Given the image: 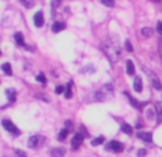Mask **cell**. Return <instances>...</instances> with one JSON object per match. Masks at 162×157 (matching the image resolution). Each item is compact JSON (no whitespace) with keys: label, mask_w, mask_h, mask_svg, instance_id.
<instances>
[{"label":"cell","mask_w":162,"mask_h":157,"mask_svg":"<svg viewBox=\"0 0 162 157\" xmlns=\"http://www.w3.org/2000/svg\"><path fill=\"white\" fill-rule=\"evenodd\" d=\"M101 49H103V51L110 57V60H111L113 63L117 61V59L120 57V54H121L120 43H118V40H117L115 37H113V36L108 37V39L101 44Z\"/></svg>","instance_id":"obj_1"},{"label":"cell","mask_w":162,"mask_h":157,"mask_svg":"<svg viewBox=\"0 0 162 157\" xmlns=\"http://www.w3.org/2000/svg\"><path fill=\"white\" fill-rule=\"evenodd\" d=\"M1 126H3L7 132H10L11 134H14V136H19V134H20V130L16 127V124L13 123V122H10V120H7V119H4V120L1 122Z\"/></svg>","instance_id":"obj_2"},{"label":"cell","mask_w":162,"mask_h":157,"mask_svg":"<svg viewBox=\"0 0 162 157\" xmlns=\"http://www.w3.org/2000/svg\"><path fill=\"white\" fill-rule=\"evenodd\" d=\"M107 150H110V151H114V153H121L122 150H124V144L122 143H120V141H110L108 144L105 146Z\"/></svg>","instance_id":"obj_3"},{"label":"cell","mask_w":162,"mask_h":157,"mask_svg":"<svg viewBox=\"0 0 162 157\" xmlns=\"http://www.w3.org/2000/svg\"><path fill=\"white\" fill-rule=\"evenodd\" d=\"M41 143H43V137L40 136H32L29 141H27V146L30 147V149H36V147H39Z\"/></svg>","instance_id":"obj_4"},{"label":"cell","mask_w":162,"mask_h":157,"mask_svg":"<svg viewBox=\"0 0 162 157\" xmlns=\"http://www.w3.org/2000/svg\"><path fill=\"white\" fill-rule=\"evenodd\" d=\"M82 140H84V137H82V134L81 133H77V134H74L73 140H71V147H73V150H77L78 147L81 146V143H82Z\"/></svg>","instance_id":"obj_5"},{"label":"cell","mask_w":162,"mask_h":157,"mask_svg":"<svg viewBox=\"0 0 162 157\" xmlns=\"http://www.w3.org/2000/svg\"><path fill=\"white\" fill-rule=\"evenodd\" d=\"M14 39H16V43L19 44V46H22V47H24V49L30 50V51H33V47H30V46H27L24 43V36L22 33H16L14 34Z\"/></svg>","instance_id":"obj_6"},{"label":"cell","mask_w":162,"mask_h":157,"mask_svg":"<svg viewBox=\"0 0 162 157\" xmlns=\"http://www.w3.org/2000/svg\"><path fill=\"white\" fill-rule=\"evenodd\" d=\"M34 25L37 26V27H41V26L44 25V16H43V12H37V13L34 14Z\"/></svg>","instance_id":"obj_7"},{"label":"cell","mask_w":162,"mask_h":157,"mask_svg":"<svg viewBox=\"0 0 162 157\" xmlns=\"http://www.w3.org/2000/svg\"><path fill=\"white\" fill-rule=\"evenodd\" d=\"M124 93H125V96L130 99V101L132 103V106H134L135 109H142V107H144V104H145V103H139V101H138V100H135L132 96H130V93H128V91H124Z\"/></svg>","instance_id":"obj_8"},{"label":"cell","mask_w":162,"mask_h":157,"mask_svg":"<svg viewBox=\"0 0 162 157\" xmlns=\"http://www.w3.org/2000/svg\"><path fill=\"white\" fill-rule=\"evenodd\" d=\"M138 139L146 141V143H151V141H152V134L148 132H139L138 133Z\"/></svg>","instance_id":"obj_9"},{"label":"cell","mask_w":162,"mask_h":157,"mask_svg":"<svg viewBox=\"0 0 162 157\" xmlns=\"http://www.w3.org/2000/svg\"><path fill=\"white\" fill-rule=\"evenodd\" d=\"M155 109H156V123H162V103H155Z\"/></svg>","instance_id":"obj_10"},{"label":"cell","mask_w":162,"mask_h":157,"mask_svg":"<svg viewBox=\"0 0 162 157\" xmlns=\"http://www.w3.org/2000/svg\"><path fill=\"white\" fill-rule=\"evenodd\" d=\"M65 29V23L63 22H54L53 26H51V30L54 32V33H58V32H61V30H64Z\"/></svg>","instance_id":"obj_11"},{"label":"cell","mask_w":162,"mask_h":157,"mask_svg":"<svg viewBox=\"0 0 162 157\" xmlns=\"http://www.w3.org/2000/svg\"><path fill=\"white\" fill-rule=\"evenodd\" d=\"M50 154L53 157H63L65 154V150L63 147H56V149H53L50 151Z\"/></svg>","instance_id":"obj_12"},{"label":"cell","mask_w":162,"mask_h":157,"mask_svg":"<svg viewBox=\"0 0 162 157\" xmlns=\"http://www.w3.org/2000/svg\"><path fill=\"white\" fill-rule=\"evenodd\" d=\"M1 70H3V73H4V75H7V76L13 75V70H11L10 63H3V64H1Z\"/></svg>","instance_id":"obj_13"},{"label":"cell","mask_w":162,"mask_h":157,"mask_svg":"<svg viewBox=\"0 0 162 157\" xmlns=\"http://www.w3.org/2000/svg\"><path fill=\"white\" fill-rule=\"evenodd\" d=\"M151 84L154 86L156 90H162V84H161V82H159V79H158V77L152 76V77H151Z\"/></svg>","instance_id":"obj_14"},{"label":"cell","mask_w":162,"mask_h":157,"mask_svg":"<svg viewBox=\"0 0 162 157\" xmlns=\"http://www.w3.org/2000/svg\"><path fill=\"white\" fill-rule=\"evenodd\" d=\"M127 73L130 76L135 75V67H134V63L131 60H127Z\"/></svg>","instance_id":"obj_15"},{"label":"cell","mask_w":162,"mask_h":157,"mask_svg":"<svg viewBox=\"0 0 162 157\" xmlns=\"http://www.w3.org/2000/svg\"><path fill=\"white\" fill-rule=\"evenodd\" d=\"M134 90L138 91V93H141V90H142V82H141L139 77H137L135 82H134Z\"/></svg>","instance_id":"obj_16"},{"label":"cell","mask_w":162,"mask_h":157,"mask_svg":"<svg viewBox=\"0 0 162 157\" xmlns=\"http://www.w3.org/2000/svg\"><path fill=\"white\" fill-rule=\"evenodd\" d=\"M6 94H7L9 100L13 103V101H16V90H13V89H9V90H6Z\"/></svg>","instance_id":"obj_17"},{"label":"cell","mask_w":162,"mask_h":157,"mask_svg":"<svg viewBox=\"0 0 162 157\" xmlns=\"http://www.w3.org/2000/svg\"><path fill=\"white\" fill-rule=\"evenodd\" d=\"M121 130L125 133V134H130V136L132 134V127H131L130 124H127V123H124L121 126Z\"/></svg>","instance_id":"obj_18"},{"label":"cell","mask_w":162,"mask_h":157,"mask_svg":"<svg viewBox=\"0 0 162 157\" xmlns=\"http://www.w3.org/2000/svg\"><path fill=\"white\" fill-rule=\"evenodd\" d=\"M71 84H73V83L70 82L68 83V84H67V89H65V99H71V96H73V91H71Z\"/></svg>","instance_id":"obj_19"},{"label":"cell","mask_w":162,"mask_h":157,"mask_svg":"<svg viewBox=\"0 0 162 157\" xmlns=\"http://www.w3.org/2000/svg\"><path fill=\"white\" fill-rule=\"evenodd\" d=\"M67 136H68V130H67V129H63L61 132L58 133V140H60V141L65 140V139H67Z\"/></svg>","instance_id":"obj_20"},{"label":"cell","mask_w":162,"mask_h":157,"mask_svg":"<svg viewBox=\"0 0 162 157\" xmlns=\"http://www.w3.org/2000/svg\"><path fill=\"white\" fill-rule=\"evenodd\" d=\"M141 34H142L144 37H149V36H152V29H149V27H144V29L141 30Z\"/></svg>","instance_id":"obj_21"},{"label":"cell","mask_w":162,"mask_h":157,"mask_svg":"<svg viewBox=\"0 0 162 157\" xmlns=\"http://www.w3.org/2000/svg\"><path fill=\"white\" fill-rule=\"evenodd\" d=\"M20 1H22V4L27 9H30L34 6V0H20Z\"/></svg>","instance_id":"obj_22"},{"label":"cell","mask_w":162,"mask_h":157,"mask_svg":"<svg viewBox=\"0 0 162 157\" xmlns=\"http://www.w3.org/2000/svg\"><path fill=\"white\" fill-rule=\"evenodd\" d=\"M101 143H104V137L103 136H100L97 139H94V140L91 141V146H100Z\"/></svg>","instance_id":"obj_23"},{"label":"cell","mask_w":162,"mask_h":157,"mask_svg":"<svg viewBox=\"0 0 162 157\" xmlns=\"http://www.w3.org/2000/svg\"><path fill=\"white\" fill-rule=\"evenodd\" d=\"M37 82L41 83V84H46V83H47V79H46L44 73H40V75H37Z\"/></svg>","instance_id":"obj_24"},{"label":"cell","mask_w":162,"mask_h":157,"mask_svg":"<svg viewBox=\"0 0 162 157\" xmlns=\"http://www.w3.org/2000/svg\"><path fill=\"white\" fill-rule=\"evenodd\" d=\"M103 4H105V6H108V7H114L115 0H103Z\"/></svg>","instance_id":"obj_25"},{"label":"cell","mask_w":162,"mask_h":157,"mask_svg":"<svg viewBox=\"0 0 162 157\" xmlns=\"http://www.w3.org/2000/svg\"><path fill=\"white\" fill-rule=\"evenodd\" d=\"M125 49L128 50V51H134V47H132V44L130 43V40L125 41Z\"/></svg>","instance_id":"obj_26"},{"label":"cell","mask_w":162,"mask_h":157,"mask_svg":"<svg viewBox=\"0 0 162 157\" xmlns=\"http://www.w3.org/2000/svg\"><path fill=\"white\" fill-rule=\"evenodd\" d=\"M14 153H16L17 157H27V154H26L24 151H22V150H14Z\"/></svg>","instance_id":"obj_27"},{"label":"cell","mask_w":162,"mask_h":157,"mask_svg":"<svg viewBox=\"0 0 162 157\" xmlns=\"http://www.w3.org/2000/svg\"><path fill=\"white\" fill-rule=\"evenodd\" d=\"M56 93H57V94L64 93V87H63V86H57V87H56Z\"/></svg>","instance_id":"obj_28"},{"label":"cell","mask_w":162,"mask_h":157,"mask_svg":"<svg viewBox=\"0 0 162 157\" xmlns=\"http://www.w3.org/2000/svg\"><path fill=\"white\" fill-rule=\"evenodd\" d=\"M138 156H139V157H144V156H146V150H145V149L138 150Z\"/></svg>","instance_id":"obj_29"},{"label":"cell","mask_w":162,"mask_h":157,"mask_svg":"<svg viewBox=\"0 0 162 157\" xmlns=\"http://www.w3.org/2000/svg\"><path fill=\"white\" fill-rule=\"evenodd\" d=\"M156 30H158V33L162 36V22H158V25H156Z\"/></svg>","instance_id":"obj_30"},{"label":"cell","mask_w":162,"mask_h":157,"mask_svg":"<svg viewBox=\"0 0 162 157\" xmlns=\"http://www.w3.org/2000/svg\"><path fill=\"white\" fill-rule=\"evenodd\" d=\"M71 127H73V123H71L70 120H67V122H65V129H67V130H70Z\"/></svg>","instance_id":"obj_31"},{"label":"cell","mask_w":162,"mask_h":157,"mask_svg":"<svg viewBox=\"0 0 162 157\" xmlns=\"http://www.w3.org/2000/svg\"><path fill=\"white\" fill-rule=\"evenodd\" d=\"M60 3H61V0H53V1H51V6H53V7H57Z\"/></svg>","instance_id":"obj_32"},{"label":"cell","mask_w":162,"mask_h":157,"mask_svg":"<svg viewBox=\"0 0 162 157\" xmlns=\"http://www.w3.org/2000/svg\"><path fill=\"white\" fill-rule=\"evenodd\" d=\"M152 114H154V111H152L151 109H148V110H146V117H148V119H151Z\"/></svg>","instance_id":"obj_33"},{"label":"cell","mask_w":162,"mask_h":157,"mask_svg":"<svg viewBox=\"0 0 162 157\" xmlns=\"http://www.w3.org/2000/svg\"><path fill=\"white\" fill-rule=\"evenodd\" d=\"M159 56H161V60H162V39L159 40Z\"/></svg>","instance_id":"obj_34"},{"label":"cell","mask_w":162,"mask_h":157,"mask_svg":"<svg viewBox=\"0 0 162 157\" xmlns=\"http://www.w3.org/2000/svg\"><path fill=\"white\" fill-rule=\"evenodd\" d=\"M152 1H161V0H152Z\"/></svg>","instance_id":"obj_35"},{"label":"cell","mask_w":162,"mask_h":157,"mask_svg":"<svg viewBox=\"0 0 162 157\" xmlns=\"http://www.w3.org/2000/svg\"><path fill=\"white\" fill-rule=\"evenodd\" d=\"M0 54H1V50H0Z\"/></svg>","instance_id":"obj_36"}]
</instances>
